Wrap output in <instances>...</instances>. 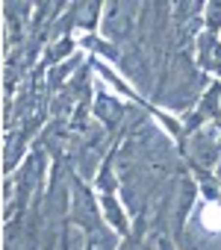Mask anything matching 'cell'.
<instances>
[{"instance_id":"obj_1","label":"cell","mask_w":221,"mask_h":250,"mask_svg":"<svg viewBox=\"0 0 221 250\" xmlns=\"http://www.w3.org/2000/svg\"><path fill=\"white\" fill-rule=\"evenodd\" d=\"M200 221H203L206 229L218 232V229H221V206H218V203H206L203 212H200Z\"/></svg>"}]
</instances>
